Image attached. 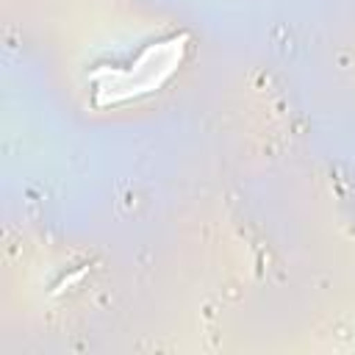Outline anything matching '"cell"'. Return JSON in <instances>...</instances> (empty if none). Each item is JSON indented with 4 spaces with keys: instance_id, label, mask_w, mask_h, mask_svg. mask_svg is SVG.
<instances>
[{
    "instance_id": "cell-1",
    "label": "cell",
    "mask_w": 355,
    "mask_h": 355,
    "mask_svg": "<svg viewBox=\"0 0 355 355\" xmlns=\"http://www.w3.org/2000/svg\"><path fill=\"white\" fill-rule=\"evenodd\" d=\"M86 275H89V266H80L78 272H72V275H67V277H61V280H58V286L53 288V297H58V294H61V291H67L69 286H75V283H80V280H83Z\"/></svg>"
}]
</instances>
